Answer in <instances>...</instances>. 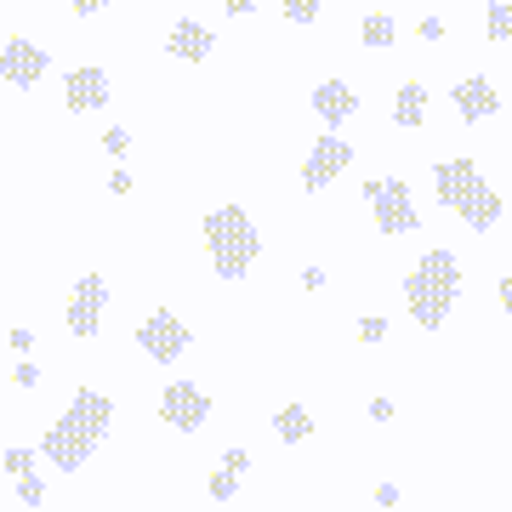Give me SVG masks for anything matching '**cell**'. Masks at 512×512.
I'll return each instance as SVG.
<instances>
[{"label": "cell", "instance_id": "21", "mask_svg": "<svg viewBox=\"0 0 512 512\" xmlns=\"http://www.w3.org/2000/svg\"><path fill=\"white\" fill-rule=\"evenodd\" d=\"M18 501H23V507H40V501H46V478H40L35 467L18 473Z\"/></svg>", "mask_w": 512, "mask_h": 512}, {"label": "cell", "instance_id": "6", "mask_svg": "<svg viewBox=\"0 0 512 512\" xmlns=\"http://www.w3.org/2000/svg\"><path fill=\"white\" fill-rule=\"evenodd\" d=\"M348 165H353V143L325 131V137L313 143V154L302 160V188H308V194H319V188H330L342 171H348Z\"/></svg>", "mask_w": 512, "mask_h": 512}, {"label": "cell", "instance_id": "1", "mask_svg": "<svg viewBox=\"0 0 512 512\" xmlns=\"http://www.w3.org/2000/svg\"><path fill=\"white\" fill-rule=\"evenodd\" d=\"M109 427H114V399L97 393V387H80L69 399V416H57L52 427H46L40 456L52 461L57 473H80V467L92 461L97 444L109 439Z\"/></svg>", "mask_w": 512, "mask_h": 512}, {"label": "cell", "instance_id": "26", "mask_svg": "<svg viewBox=\"0 0 512 512\" xmlns=\"http://www.w3.org/2000/svg\"><path fill=\"white\" fill-rule=\"evenodd\" d=\"M12 376H18V387H35V382H40V365H29V359H23V365L12 370Z\"/></svg>", "mask_w": 512, "mask_h": 512}, {"label": "cell", "instance_id": "11", "mask_svg": "<svg viewBox=\"0 0 512 512\" xmlns=\"http://www.w3.org/2000/svg\"><path fill=\"white\" fill-rule=\"evenodd\" d=\"M450 103H456L461 120H495V114H501V97H495V86L484 80V74H467V80H456Z\"/></svg>", "mask_w": 512, "mask_h": 512}, {"label": "cell", "instance_id": "23", "mask_svg": "<svg viewBox=\"0 0 512 512\" xmlns=\"http://www.w3.org/2000/svg\"><path fill=\"white\" fill-rule=\"evenodd\" d=\"M29 467H35V450H18V444H12V450H6V473L18 478V473H29Z\"/></svg>", "mask_w": 512, "mask_h": 512}, {"label": "cell", "instance_id": "9", "mask_svg": "<svg viewBox=\"0 0 512 512\" xmlns=\"http://www.w3.org/2000/svg\"><path fill=\"white\" fill-rule=\"evenodd\" d=\"M103 302H109V285H103L97 274L74 285V302H69V330L80 336V342H92V336H97V313H103Z\"/></svg>", "mask_w": 512, "mask_h": 512}, {"label": "cell", "instance_id": "20", "mask_svg": "<svg viewBox=\"0 0 512 512\" xmlns=\"http://www.w3.org/2000/svg\"><path fill=\"white\" fill-rule=\"evenodd\" d=\"M239 478H245V473H234V467H228V461H222L217 473H211V484H205V495H211V501H217V507H222V501H234Z\"/></svg>", "mask_w": 512, "mask_h": 512}, {"label": "cell", "instance_id": "4", "mask_svg": "<svg viewBox=\"0 0 512 512\" xmlns=\"http://www.w3.org/2000/svg\"><path fill=\"white\" fill-rule=\"evenodd\" d=\"M365 205H370V217H376L382 234H416L421 228V211H416V200H410V188H404L399 177L365 183Z\"/></svg>", "mask_w": 512, "mask_h": 512}, {"label": "cell", "instance_id": "10", "mask_svg": "<svg viewBox=\"0 0 512 512\" xmlns=\"http://www.w3.org/2000/svg\"><path fill=\"white\" fill-rule=\"evenodd\" d=\"M63 103H69V114H97L103 103H109V74L103 69H74L69 80H63Z\"/></svg>", "mask_w": 512, "mask_h": 512}, {"label": "cell", "instance_id": "8", "mask_svg": "<svg viewBox=\"0 0 512 512\" xmlns=\"http://www.w3.org/2000/svg\"><path fill=\"white\" fill-rule=\"evenodd\" d=\"M46 69H52V57L40 52L35 40H6V46H0V80H12V86H35Z\"/></svg>", "mask_w": 512, "mask_h": 512}, {"label": "cell", "instance_id": "5", "mask_svg": "<svg viewBox=\"0 0 512 512\" xmlns=\"http://www.w3.org/2000/svg\"><path fill=\"white\" fill-rule=\"evenodd\" d=\"M137 348L148 353V359H160V365H177L188 353V325L177 319V313H165V308H154L137 325Z\"/></svg>", "mask_w": 512, "mask_h": 512}, {"label": "cell", "instance_id": "29", "mask_svg": "<svg viewBox=\"0 0 512 512\" xmlns=\"http://www.w3.org/2000/svg\"><path fill=\"white\" fill-rule=\"evenodd\" d=\"M370 421H393V404H387V399H370Z\"/></svg>", "mask_w": 512, "mask_h": 512}, {"label": "cell", "instance_id": "15", "mask_svg": "<svg viewBox=\"0 0 512 512\" xmlns=\"http://www.w3.org/2000/svg\"><path fill=\"white\" fill-rule=\"evenodd\" d=\"M456 211H461V222H467V228H478V234H484V228H495V222H501V194H495V188H473Z\"/></svg>", "mask_w": 512, "mask_h": 512}, {"label": "cell", "instance_id": "16", "mask_svg": "<svg viewBox=\"0 0 512 512\" xmlns=\"http://www.w3.org/2000/svg\"><path fill=\"white\" fill-rule=\"evenodd\" d=\"M421 114H427V92H421L416 80H410V86H399V97H393V126L416 131V126H421Z\"/></svg>", "mask_w": 512, "mask_h": 512}, {"label": "cell", "instance_id": "7", "mask_svg": "<svg viewBox=\"0 0 512 512\" xmlns=\"http://www.w3.org/2000/svg\"><path fill=\"white\" fill-rule=\"evenodd\" d=\"M160 410H165V421H171L177 433H194V427H205V416H211V399H205L194 382H171L160 393Z\"/></svg>", "mask_w": 512, "mask_h": 512}, {"label": "cell", "instance_id": "3", "mask_svg": "<svg viewBox=\"0 0 512 512\" xmlns=\"http://www.w3.org/2000/svg\"><path fill=\"white\" fill-rule=\"evenodd\" d=\"M205 245H211L217 279H245L256 268V256H262V234H256V222L239 205H222V211L205 217Z\"/></svg>", "mask_w": 512, "mask_h": 512}, {"label": "cell", "instance_id": "13", "mask_svg": "<svg viewBox=\"0 0 512 512\" xmlns=\"http://www.w3.org/2000/svg\"><path fill=\"white\" fill-rule=\"evenodd\" d=\"M313 114H319L325 126H342V120L359 114V97H353L348 80H319V86H313Z\"/></svg>", "mask_w": 512, "mask_h": 512}, {"label": "cell", "instance_id": "18", "mask_svg": "<svg viewBox=\"0 0 512 512\" xmlns=\"http://www.w3.org/2000/svg\"><path fill=\"white\" fill-rule=\"evenodd\" d=\"M359 40H365L370 52H387V46L399 40V23L387 18V12H370V18L359 23Z\"/></svg>", "mask_w": 512, "mask_h": 512}, {"label": "cell", "instance_id": "2", "mask_svg": "<svg viewBox=\"0 0 512 512\" xmlns=\"http://www.w3.org/2000/svg\"><path fill=\"white\" fill-rule=\"evenodd\" d=\"M456 296H461V262L450 251H427L410 268V279H404V302H410L421 330H444Z\"/></svg>", "mask_w": 512, "mask_h": 512}, {"label": "cell", "instance_id": "27", "mask_svg": "<svg viewBox=\"0 0 512 512\" xmlns=\"http://www.w3.org/2000/svg\"><path fill=\"white\" fill-rule=\"evenodd\" d=\"M103 6H109V0H74V12H80V18H97Z\"/></svg>", "mask_w": 512, "mask_h": 512}, {"label": "cell", "instance_id": "19", "mask_svg": "<svg viewBox=\"0 0 512 512\" xmlns=\"http://www.w3.org/2000/svg\"><path fill=\"white\" fill-rule=\"evenodd\" d=\"M484 35L495 40V46H512V0H495L490 18H484Z\"/></svg>", "mask_w": 512, "mask_h": 512}, {"label": "cell", "instance_id": "25", "mask_svg": "<svg viewBox=\"0 0 512 512\" xmlns=\"http://www.w3.org/2000/svg\"><path fill=\"white\" fill-rule=\"evenodd\" d=\"M103 148H109L114 160H120V154H126V148H131V131H120V126H114L109 137H103Z\"/></svg>", "mask_w": 512, "mask_h": 512}, {"label": "cell", "instance_id": "24", "mask_svg": "<svg viewBox=\"0 0 512 512\" xmlns=\"http://www.w3.org/2000/svg\"><path fill=\"white\" fill-rule=\"evenodd\" d=\"M382 336H387V319L365 313V319H359V342H382Z\"/></svg>", "mask_w": 512, "mask_h": 512}, {"label": "cell", "instance_id": "22", "mask_svg": "<svg viewBox=\"0 0 512 512\" xmlns=\"http://www.w3.org/2000/svg\"><path fill=\"white\" fill-rule=\"evenodd\" d=\"M319 6H325V0H285L279 12H285L291 23H302V29H308V23H319Z\"/></svg>", "mask_w": 512, "mask_h": 512}, {"label": "cell", "instance_id": "14", "mask_svg": "<svg viewBox=\"0 0 512 512\" xmlns=\"http://www.w3.org/2000/svg\"><path fill=\"white\" fill-rule=\"evenodd\" d=\"M211 46H217V35H211L205 23L183 18L177 29H171V46H165V52H171V57H183V63H205V57H211Z\"/></svg>", "mask_w": 512, "mask_h": 512}, {"label": "cell", "instance_id": "30", "mask_svg": "<svg viewBox=\"0 0 512 512\" xmlns=\"http://www.w3.org/2000/svg\"><path fill=\"white\" fill-rule=\"evenodd\" d=\"M501 308H507V313H512V274H507V279H501Z\"/></svg>", "mask_w": 512, "mask_h": 512}, {"label": "cell", "instance_id": "31", "mask_svg": "<svg viewBox=\"0 0 512 512\" xmlns=\"http://www.w3.org/2000/svg\"><path fill=\"white\" fill-rule=\"evenodd\" d=\"M222 6H228V12H256L251 0H222Z\"/></svg>", "mask_w": 512, "mask_h": 512}, {"label": "cell", "instance_id": "28", "mask_svg": "<svg viewBox=\"0 0 512 512\" xmlns=\"http://www.w3.org/2000/svg\"><path fill=\"white\" fill-rule=\"evenodd\" d=\"M421 40H444V23L439 18H421Z\"/></svg>", "mask_w": 512, "mask_h": 512}, {"label": "cell", "instance_id": "17", "mask_svg": "<svg viewBox=\"0 0 512 512\" xmlns=\"http://www.w3.org/2000/svg\"><path fill=\"white\" fill-rule=\"evenodd\" d=\"M274 433L285 444H302V439H313V416L302 410V404H285V410L274 416Z\"/></svg>", "mask_w": 512, "mask_h": 512}, {"label": "cell", "instance_id": "32", "mask_svg": "<svg viewBox=\"0 0 512 512\" xmlns=\"http://www.w3.org/2000/svg\"><path fill=\"white\" fill-rule=\"evenodd\" d=\"M484 6H495V0H484Z\"/></svg>", "mask_w": 512, "mask_h": 512}, {"label": "cell", "instance_id": "12", "mask_svg": "<svg viewBox=\"0 0 512 512\" xmlns=\"http://www.w3.org/2000/svg\"><path fill=\"white\" fill-rule=\"evenodd\" d=\"M433 183H439V205H450V211H456V205L473 194V188H484V177H478V165L461 154V160H439Z\"/></svg>", "mask_w": 512, "mask_h": 512}]
</instances>
